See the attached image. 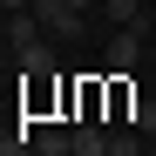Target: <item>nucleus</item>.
Wrapping results in <instances>:
<instances>
[{"label":"nucleus","mask_w":156,"mask_h":156,"mask_svg":"<svg viewBox=\"0 0 156 156\" xmlns=\"http://www.w3.org/2000/svg\"><path fill=\"white\" fill-rule=\"evenodd\" d=\"M34 14H41L48 41H82V14H75L68 0H34Z\"/></svg>","instance_id":"obj_1"},{"label":"nucleus","mask_w":156,"mask_h":156,"mask_svg":"<svg viewBox=\"0 0 156 156\" xmlns=\"http://www.w3.org/2000/svg\"><path fill=\"white\" fill-rule=\"evenodd\" d=\"M68 102H75V122H102V109H109V82H75L68 88Z\"/></svg>","instance_id":"obj_2"},{"label":"nucleus","mask_w":156,"mask_h":156,"mask_svg":"<svg viewBox=\"0 0 156 156\" xmlns=\"http://www.w3.org/2000/svg\"><path fill=\"white\" fill-rule=\"evenodd\" d=\"M136 61H143V34L136 27H115L109 34V75H136Z\"/></svg>","instance_id":"obj_3"},{"label":"nucleus","mask_w":156,"mask_h":156,"mask_svg":"<svg viewBox=\"0 0 156 156\" xmlns=\"http://www.w3.org/2000/svg\"><path fill=\"white\" fill-rule=\"evenodd\" d=\"M34 156H75V129L41 122V129H34Z\"/></svg>","instance_id":"obj_4"},{"label":"nucleus","mask_w":156,"mask_h":156,"mask_svg":"<svg viewBox=\"0 0 156 156\" xmlns=\"http://www.w3.org/2000/svg\"><path fill=\"white\" fill-rule=\"evenodd\" d=\"M102 14H109L115 27H136V34H149V14H143V0H102Z\"/></svg>","instance_id":"obj_5"},{"label":"nucleus","mask_w":156,"mask_h":156,"mask_svg":"<svg viewBox=\"0 0 156 156\" xmlns=\"http://www.w3.org/2000/svg\"><path fill=\"white\" fill-rule=\"evenodd\" d=\"M75 156H109V129L102 122H75Z\"/></svg>","instance_id":"obj_6"},{"label":"nucleus","mask_w":156,"mask_h":156,"mask_svg":"<svg viewBox=\"0 0 156 156\" xmlns=\"http://www.w3.org/2000/svg\"><path fill=\"white\" fill-rule=\"evenodd\" d=\"M20 68H27V75H55V41H27V48H20Z\"/></svg>","instance_id":"obj_7"},{"label":"nucleus","mask_w":156,"mask_h":156,"mask_svg":"<svg viewBox=\"0 0 156 156\" xmlns=\"http://www.w3.org/2000/svg\"><path fill=\"white\" fill-rule=\"evenodd\" d=\"M41 34H48V27H41V14H34V7H20V14L7 20V41H14V48H27V41H41Z\"/></svg>","instance_id":"obj_8"},{"label":"nucleus","mask_w":156,"mask_h":156,"mask_svg":"<svg viewBox=\"0 0 156 156\" xmlns=\"http://www.w3.org/2000/svg\"><path fill=\"white\" fill-rule=\"evenodd\" d=\"M129 109H136V88H129V75H115V82H109V115L129 122Z\"/></svg>","instance_id":"obj_9"},{"label":"nucleus","mask_w":156,"mask_h":156,"mask_svg":"<svg viewBox=\"0 0 156 156\" xmlns=\"http://www.w3.org/2000/svg\"><path fill=\"white\" fill-rule=\"evenodd\" d=\"M109 156H143V129H109Z\"/></svg>","instance_id":"obj_10"},{"label":"nucleus","mask_w":156,"mask_h":156,"mask_svg":"<svg viewBox=\"0 0 156 156\" xmlns=\"http://www.w3.org/2000/svg\"><path fill=\"white\" fill-rule=\"evenodd\" d=\"M129 129H143V136H156V95H136V109H129Z\"/></svg>","instance_id":"obj_11"},{"label":"nucleus","mask_w":156,"mask_h":156,"mask_svg":"<svg viewBox=\"0 0 156 156\" xmlns=\"http://www.w3.org/2000/svg\"><path fill=\"white\" fill-rule=\"evenodd\" d=\"M68 7H75V14H95V7H102V0H68Z\"/></svg>","instance_id":"obj_12"},{"label":"nucleus","mask_w":156,"mask_h":156,"mask_svg":"<svg viewBox=\"0 0 156 156\" xmlns=\"http://www.w3.org/2000/svg\"><path fill=\"white\" fill-rule=\"evenodd\" d=\"M0 7H7V14H20V7H34V0H0Z\"/></svg>","instance_id":"obj_13"},{"label":"nucleus","mask_w":156,"mask_h":156,"mask_svg":"<svg viewBox=\"0 0 156 156\" xmlns=\"http://www.w3.org/2000/svg\"><path fill=\"white\" fill-rule=\"evenodd\" d=\"M143 156H156V149H143Z\"/></svg>","instance_id":"obj_14"}]
</instances>
